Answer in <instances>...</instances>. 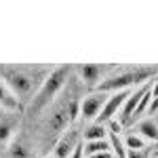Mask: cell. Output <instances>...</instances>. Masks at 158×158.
Here are the masks:
<instances>
[{"label": "cell", "instance_id": "6da1fadb", "mask_svg": "<svg viewBox=\"0 0 158 158\" xmlns=\"http://www.w3.org/2000/svg\"><path fill=\"white\" fill-rule=\"evenodd\" d=\"M49 68H25V65H0V78L6 82L19 103H30L42 80L49 76Z\"/></svg>", "mask_w": 158, "mask_h": 158}, {"label": "cell", "instance_id": "7a4b0ae2", "mask_svg": "<svg viewBox=\"0 0 158 158\" xmlns=\"http://www.w3.org/2000/svg\"><path fill=\"white\" fill-rule=\"evenodd\" d=\"M154 78H158V65H127V68H116L110 76H106L99 82L95 91H99V93L131 91V89L143 85V82H150Z\"/></svg>", "mask_w": 158, "mask_h": 158}, {"label": "cell", "instance_id": "3957f363", "mask_svg": "<svg viewBox=\"0 0 158 158\" xmlns=\"http://www.w3.org/2000/svg\"><path fill=\"white\" fill-rule=\"evenodd\" d=\"M70 76H72V68H68V65L53 68L49 72V76L42 80V85H40V89L36 91L34 99L30 101L32 112H40V110L47 108V106H51V103L55 101V97L61 93V89L65 86V82H68Z\"/></svg>", "mask_w": 158, "mask_h": 158}, {"label": "cell", "instance_id": "277c9868", "mask_svg": "<svg viewBox=\"0 0 158 158\" xmlns=\"http://www.w3.org/2000/svg\"><path fill=\"white\" fill-rule=\"evenodd\" d=\"M76 114H78V110H76V101H61L57 106H53L51 110V114L47 116V122H44V131L49 137L53 139H59L61 133H65L70 127H72V122L76 120Z\"/></svg>", "mask_w": 158, "mask_h": 158}, {"label": "cell", "instance_id": "5b68a950", "mask_svg": "<svg viewBox=\"0 0 158 158\" xmlns=\"http://www.w3.org/2000/svg\"><path fill=\"white\" fill-rule=\"evenodd\" d=\"M116 68L118 65H114V63H103V65H99V63H86V65H78L76 68V74H78L80 82L86 89H97L99 82L106 76H110Z\"/></svg>", "mask_w": 158, "mask_h": 158}, {"label": "cell", "instance_id": "8992f818", "mask_svg": "<svg viewBox=\"0 0 158 158\" xmlns=\"http://www.w3.org/2000/svg\"><path fill=\"white\" fill-rule=\"evenodd\" d=\"M129 93L131 91H118V93H108V99H106V103H103V108H101V112H99L97 120L99 124H108V122H112L118 114H120L122 106H124V101H127V97H129Z\"/></svg>", "mask_w": 158, "mask_h": 158}, {"label": "cell", "instance_id": "52a82bcc", "mask_svg": "<svg viewBox=\"0 0 158 158\" xmlns=\"http://www.w3.org/2000/svg\"><path fill=\"white\" fill-rule=\"evenodd\" d=\"M106 99H108V93H99V91L89 93V95L80 101L78 114H80L85 120H97V116H99V112H101V108H103V103H106Z\"/></svg>", "mask_w": 158, "mask_h": 158}, {"label": "cell", "instance_id": "ba28073f", "mask_svg": "<svg viewBox=\"0 0 158 158\" xmlns=\"http://www.w3.org/2000/svg\"><path fill=\"white\" fill-rule=\"evenodd\" d=\"M17 135V112L2 110L0 112V146L6 148Z\"/></svg>", "mask_w": 158, "mask_h": 158}, {"label": "cell", "instance_id": "9c48e42d", "mask_svg": "<svg viewBox=\"0 0 158 158\" xmlns=\"http://www.w3.org/2000/svg\"><path fill=\"white\" fill-rule=\"evenodd\" d=\"M78 133L74 131L72 127L65 131V133L59 135V139L55 141V148H53V156L55 158H70V154L74 152V148L78 146Z\"/></svg>", "mask_w": 158, "mask_h": 158}, {"label": "cell", "instance_id": "30bf717a", "mask_svg": "<svg viewBox=\"0 0 158 158\" xmlns=\"http://www.w3.org/2000/svg\"><path fill=\"white\" fill-rule=\"evenodd\" d=\"M6 156L9 158H36L30 141L25 137H21V135H15L13 141L6 146Z\"/></svg>", "mask_w": 158, "mask_h": 158}, {"label": "cell", "instance_id": "8fae6325", "mask_svg": "<svg viewBox=\"0 0 158 158\" xmlns=\"http://www.w3.org/2000/svg\"><path fill=\"white\" fill-rule=\"evenodd\" d=\"M0 108L2 110H9V112H21V103H19V99L13 95V91L6 86V82L0 78Z\"/></svg>", "mask_w": 158, "mask_h": 158}, {"label": "cell", "instance_id": "7c38bea8", "mask_svg": "<svg viewBox=\"0 0 158 158\" xmlns=\"http://www.w3.org/2000/svg\"><path fill=\"white\" fill-rule=\"evenodd\" d=\"M137 135L143 137V141H158V124L152 118H146L137 124Z\"/></svg>", "mask_w": 158, "mask_h": 158}, {"label": "cell", "instance_id": "4fadbf2b", "mask_svg": "<svg viewBox=\"0 0 158 158\" xmlns=\"http://www.w3.org/2000/svg\"><path fill=\"white\" fill-rule=\"evenodd\" d=\"M82 150H85V156H93L101 152H112V146H110V139H99V141H85Z\"/></svg>", "mask_w": 158, "mask_h": 158}, {"label": "cell", "instance_id": "5bb4252c", "mask_svg": "<svg viewBox=\"0 0 158 158\" xmlns=\"http://www.w3.org/2000/svg\"><path fill=\"white\" fill-rule=\"evenodd\" d=\"M99 139H108V127L95 122L85 131V141H99Z\"/></svg>", "mask_w": 158, "mask_h": 158}, {"label": "cell", "instance_id": "9a60e30c", "mask_svg": "<svg viewBox=\"0 0 158 158\" xmlns=\"http://www.w3.org/2000/svg\"><path fill=\"white\" fill-rule=\"evenodd\" d=\"M122 143H124V148H127V152H143V150H146L143 137H139L137 133H129L124 139H122Z\"/></svg>", "mask_w": 158, "mask_h": 158}, {"label": "cell", "instance_id": "2e32d148", "mask_svg": "<svg viewBox=\"0 0 158 158\" xmlns=\"http://www.w3.org/2000/svg\"><path fill=\"white\" fill-rule=\"evenodd\" d=\"M110 146H112V154L116 158H127V148H124V143H122V139L118 137L116 133H110Z\"/></svg>", "mask_w": 158, "mask_h": 158}, {"label": "cell", "instance_id": "e0dca14e", "mask_svg": "<svg viewBox=\"0 0 158 158\" xmlns=\"http://www.w3.org/2000/svg\"><path fill=\"white\" fill-rule=\"evenodd\" d=\"M70 158H85V150H82V143H78V146L74 148V152L70 154Z\"/></svg>", "mask_w": 158, "mask_h": 158}, {"label": "cell", "instance_id": "ac0fdd59", "mask_svg": "<svg viewBox=\"0 0 158 158\" xmlns=\"http://www.w3.org/2000/svg\"><path fill=\"white\" fill-rule=\"evenodd\" d=\"M127 158H148V152H127Z\"/></svg>", "mask_w": 158, "mask_h": 158}, {"label": "cell", "instance_id": "d6986e66", "mask_svg": "<svg viewBox=\"0 0 158 158\" xmlns=\"http://www.w3.org/2000/svg\"><path fill=\"white\" fill-rule=\"evenodd\" d=\"M85 158H116L112 152H101V154H93V156H85Z\"/></svg>", "mask_w": 158, "mask_h": 158}]
</instances>
